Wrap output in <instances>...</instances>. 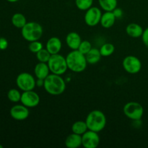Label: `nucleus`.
I'll return each mask as SVG.
<instances>
[{
	"instance_id": "nucleus-1",
	"label": "nucleus",
	"mask_w": 148,
	"mask_h": 148,
	"mask_svg": "<svg viewBox=\"0 0 148 148\" xmlns=\"http://www.w3.org/2000/svg\"><path fill=\"white\" fill-rule=\"evenodd\" d=\"M45 90L52 95H59L63 93L66 89V82L62 75L50 74L44 79Z\"/></svg>"
},
{
	"instance_id": "nucleus-2",
	"label": "nucleus",
	"mask_w": 148,
	"mask_h": 148,
	"mask_svg": "<svg viewBox=\"0 0 148 148\" xmlns=\"http://www.w3.org/2000/svg\"><path fill=\"white\" fill-rule=\"evenodd\" d=\"M68 69L72 72L79 73L85 70L88 65L85 55L78 50H72L66 56Z\"/></svg>"
},
{
	"instance_id": "nucleus-3",
	"label": "nucleus",
	"mask_w": 148,
	"mask_h": 148,
	"mask_svg": "<svg viewBox=\"0 0 148 148\" xmlns=\"http://www.w3.org/2000/svg\"><path fill=\"white\" fill-rule=\"evenodd\" d=\"M89 130L100 132L106 125V117L105 114L99 110H94L90 111L87 116L85 120Z\"/></svg>"
},
{
	"instance_id": "nucleus-4",
	"label": "nucleus",
	"mask_w": 148,
	"mask_h": 148,
	"mask_svg": "<svg viewBox=\"0 0 148 148\" xmlns=\"http://www.w3.org/2000/svg\"><path fill=\"white\" fill-rule=\"evenodd\" d=\"M43 27L36 22H28L21 29L23 38L28 42L38 40L43 35Z\"/></svg>"
},
{
	"instance_id": "nucleus-5",
	"label": "nucleus",
	"mask_w": 148,
	"mask_h": 148,
	"mask_svg": "<svg viewBox=\"0 0 148 148\" xmlns=\"http://www.w3.org/2000/svg\"><path fill=\"white\" fill-rule=\"evenodd\" d=\"M47 64L51 72L55 75H62L68 69L66 57L59 53L52 54Z\"/></svg>"
},
{
	"instance_id": "nucleus-6",
	"label": "nucleus",
	"mask_w": 148,
	"mask_h": 148,
	"mask_svg": "<svg viewBox=\"0 0 148 148\" xmlns=\"http://www.w3.org/2000/svg\"><path fill=\"white\" fill-rule=\"evenodd\" d=\"M123 111L124 115L132 121L140 120L144 114V108L143 106L134 101H131L125 104Z\"/></svg>"
},
{
	"instance_id": "nucleus-7",
	"label": "nucleus",
	"mask_w": 148,
	"mask_h": 148,
	"mask_svg": "<svg viewBox=\"0 0 148 148\" xmlns=\"http://www.w3.org/2000/svg\"><path fill=\"white\" fill-rule=\"evenodd\" d=\"M16 84L18 88L23 91L33 90L36 86V80L34 77L27 72H22L16 78Z\"/></svg>"
},
{
	"instance_id": "nucleus-8",
	"label": "nucleus",
	"mask_w": 148,
	"mask_h": 148,
	"mask_svg": "<svg viewBox=\"0 0 148 148\" xmlns=\"http://www.w3.org/2000/svg\"><path fill=\"white\" fill-rule=\"evenodd\" d=\"M124 70L131 75L137 74L142 69V62L135 56L129 55L126 56L122 62Z\"/></svg>"
},
{
	"instance_id": "nucleus-9",
	"label": "nucleus",
	"mask_w": 148,
	"mask_h": 148,
	"mask_svg": "<svg viewBox=\"0 0 148 148\" xmlns=\"http://www.w3.org/2000/svg\"><path fill=\"white\" fill-rule=\"evenodd\" d=\"M101 16H102V12L99 8L96 7H91L90 8L86 10L84 20L86 25L90 27H94L100 23Z\"/></svg>"
},
{
	"instance_id": "nucleus-10",
	"label": "nucleus",
	"mask_w": 148,
	"mask_h": 148,
	"mask_svg": "<svg viewBox=\"0 0 148 148\" xmlns=\"http://www.w3.org/2000/svg\"><path fill=\"white\" fill-rule=\"evenodd\" d=\"M100 144L98 132L88 130L82 135V146L85 148H96Z\"/></svg>"
},
{
	"instance_id": "nucleus-11",
	"label": "nucleus",
	"mask_w": 148,
	"mask_h": 148,
	"mask_svg": "<svg viewBox=\"0 0 148 148\" xmlns=\"http://www.w3.org/2000/svg\"><path fill=\"white\" fill-rule=\"evenodd\" d=\"M20 102L27 108H34L40 103V96L33 90L23 91L21 95Z\"/></svg>"
},
{
	"instance_id": "nucleus-12",
	"label": "nucleus",
	"mask_w": 148,
	"mask_h": 148,
	"mask_svg": "<svg viewBox=\"0 0 148 148\" xmlns=\"http://www.w3.org/2000/svg\"><path fill=\"white\" fill-rule=\"evenodd\" d=\"M10 116L16 121H24L29 116V110L24 105H15L10 109Z\"/></svg>"
},
{
	"instance_id": "nucleus-13",
	"label": "nucleus",
	"mask_w": 148,
	"mask_h": 148,
	"mask_svg": "<svg viewBox=\"0 0 148 148\" xmlns=\"http://www.w3.org/2000/svg\"><path fill=\"white\" fill-rule=\"evenodd\" d=\"M82 42L81 36L76 32L68 33L66 37V43L68 47L72 50H77Z\"/></svg>"
},
{
	"instance_id": "nucleus-14",
	"label": "nucleus",
	"mask_w": 148,
	"mask_h": 148,
	"mask_svg": "<svg viewBox=\"0 0 148 148\" xmlns=\"http://www.w3.org/2000/svg\"><path fill=\"white\" fill-rule=\"evenodd\" d=\"M62 47V43L60 39L57 37H51L47 40L46 49L51 54H56L60 52Z\"/></svg>"
},
{
	"instance_id": "nucleus-15",
	"label": "nucleus",
	"mask_w": 148,
	"mask_h": 148,
	"mask_svg": "<svg viewBox=\"0 0 148 148\" xmlns=\"http://www.w3.org/2000/svg\"><path fill=\"white\" fill-rule=\"evenodd\" d=\"M49 65L44 62H38L34 68V73L37 79H45L50 74Z\"/></svg>"
},
{
	"instance_id": "nucleus-16",
	"label": "nucleus",
	"mask_w": 148,
	"mask_h": 148,
	"mask_svg": "<svg viewBox=\"0 0 148 148\" xmlns=\"http://www.w3.org/2000/svg\"><path fill=\"white\" fill-rule=\"evenodd\" d=\"M65 145L68 148H78L82 146V135L72 132L66 137Z\"/></svg>"
},
{
	"instance_id": "nucleus-17",
	"label": "nucleus",
	"mask_w": 148,
	"mask_h": 148,
	"mask_svg": "<svg viewBox=\"0 0 148 148\" xmlns=\"http://www.w3.org/2000/svg\"><path fill=\"white\" fill-rule=\"evenodd\" d=\"M143 31L144 30L143 27L137 23H130L126 27L127 34L130 37L134 38L142 37Z\"/></svg>"
},
{
	"instance_id": "nucleus-18",
	"label": "nucleus",
	"mask_w": 148,
	"mask_h": 148,
	"mask_svg": "<svg viewBox=\"0 0 148 148\" xmlns=\"http://www.w3.org/2000/svg\"><path fill=\"white\" fill-rule=\"evenodd\" d=\"M116 19V18L113 12H105L102 14L100 23L103 27L108 29L115 24Z\"/></svg>"
},
{
	"instance_id": "nucleus-19",
	"label": "nucleus",
	"mask_w": 148,
	"mask_h": 148,
	"mask_svg": "<svg viewBox=\"0 0 148 148\" xmlns=\"http://www.w3.org/2000/svg\"><path fill=\"white\" fill-rule=\"evenodd\" d=\"M85 57H86V60L88 62V64H95L98 62H99L102 56H101V53L100 52V49H95V48H92V49L85 55Z\"/></svg>"
},
{
	"instance_id": "nucleus-20",
	"label": "nucleus",
	"mask_w": 148,
	"mask_h": 148,
	"mask_svg": "<svg viewBox=\"0 0 148 148\" xmlns=\"http://www.w3.org/2000/svg\"><path fill=\"white\" fill-rule=\"evenodd\" d=\"M11 22L14 27L19 29H22L27 23V20L24 14L22 13H15L12 17Z\"/></svg>"
},
{
	"instance_id": "nucleus-21",
	"label": "nucleus",
	"mask_w": 148,
	"mask_h": 148,
	"mask_svg": "<svg viewBox=\"0 0 148 148\" xmlns=\"http://www.w3.org/2000/svg\"><path fill=\"white\" fill-rule=\"evenodd\" d=\"M88 130L86 122L83 121H77L72 125V132L75 134L82 135Z\"/></svg>"
},
{
	"instance_id": "nucleus-22",
	"label": "nucleus",
	"mask_w": 148,
	"mask_h": 148,
	"mask_svg": "<svg viewBox=\"0 0 148 148\" xmlns=\"http://www.w3.org/2000/svg\"><path fill=\"white\" fill-rule=\"evenodd\" d=\"M98 2L105 12H112L117 7V0H98Z\"/></svg>"
},
{
	"instance_id": "nucleus-23",
	"label": "nucleus",
	"mask_w": 148,
	"mask_h": 148,
	"mask_svg": "<svg viewBox=\"0 0 148 148\" xmlns=\"http://www.w3.org/2000/svg\"><path fill=\"white\" fill-rule=\"evenodd\" d=\"M115 51V46L110 43H104L100 49V52L101 53V56L104 57H107L114 53Z\"/></svg>"
},
{
	"instance_id": "nucleus-24",
	"label": "nucleus",
	"mask_w": 148,
	"mask_h": 148,
	"mask_svg": "<svg viewBox=\"0 0 148 148\" xmlns=\"http://www.w3.org/2000/svg\"><path fill=\"white\" fill-rule=\"evenodd\" d=\"M93 0H75L76 7L81 11H86L92 7Z\"/></svg>"
},
{
	"instance_id": "nucleus-25",
	"label": "nucleus",
	"mask_w": 148,
	"mask_h": 148,
	"mask_svg": "<svg viewBox=\"0 0 148 148\" xmlns=\"http://www.w3.org/2000/svg\"><path fill=\"white\" fill-rule=\"evenodd\" d=\"M51 56V54L49 53V51L46 49H42L38 53H36V58L39 62L47 63L50 59Z\"/></svg>"
},
{
	"instance_id": "nucleus-26",
	"label": "nucleus",
	"mask_w": 148,
	"mask_h": 148,
	"mask_svg": "<svg viewBox=\"0 0 148 148\" xmlns=\"http://www.w3.org/2000/svg\"><path fill=\"white\" fill-rule=\"evenodd\" d=\"M21 95L22 93H20L18 90L12 88V89H10L7 92V98L11 102L17 103L20 101Z\"/></svg>"
},
{
	"instance_id": "nucleus-27",
	"label": "nucleus",
	"mask_w": 148,
	"mask_h": 148,
	"mask_svg": "<svg viewBox=\"0 0 148 148\" xmlns=\"http://www.w3.org/2000/svg\"><path fill=\"white\" fill-rule=\"evenodd\" d=\"M28 45V49L30 50V52L32 53H36L39 51L41 50L42 49H43V43L41 42L38 40H34V41L29 42Z\"/></svg>"
},
{
	"instance_id": "nucleus-28",
	"label": "nucleus",
	"mask_w": 148,
	"mask_h": 148,
	"mask_svg": "<svg viewBox=\"0 0 148 148\" xmlns=\"http://www.w3.org/2000/svg\"><path fill=\"white\" fill-rule=\"evenodd\" d=\"M92 44L88 40H82L77 50L84 55H86L92 49Z\"/></svg>"
},
{
	"instance_id": "nucleus-29",
	"label": "nucleus",
	"mask_w": 148,
	"mask_h": 148,
	"mask_svg": "<svg viewBox=\"0 0 148 148\" xmlns=\"http://www.w3.org/2000/svg\"><path fill=\"white\" fill-rule=\"evenodd\" d=\"M8 47V41L4 37L0 38V50L4 51Z\"/></svg>"
},
{
	"instance_id": "nucleus-30",
	"label": "nucleus",
	"mask_w": 148,
	"mask_h": 148,
	"mask_svg": "<svg viewBox=\"0 0 148 148\" xmlns=\"http://www.w3.org/2000/svg\"><path fill=\"white\" fill-rule=\"evenodd\" d=\"M142 39H143L145 46L148 49V27L143 31V35H142Z\"/></svg>"
},
{
	"instance_id": "nucleus-31",
	"label": "nucleus",
	"mask_w": 148,
	"mask_h": 148,
	"mask_svg": "<svg viewBox=\"0 0 148 148\" xmlns=\"http://www.w3.org/2000/svg\"><path fill=\"white\" fill-rule=\"evenodd\" d=\"M114 12V15H115L116 18H120L121 17H122L123 15V11L121 10V9L120 8H116L114 11H112Z\"/></svg>"
},
{
	"instance_id": "nucleus-32",
	"label": "nucleus",
	"mask_w": 148,
	"mask_h": 148,
	"mask_svg": "<svg viewBox=\"0 0 148 148\" xmlns=\"http://www.w3.org/2000/svg\"><path fill=\"white\" fill-rule=\"evenodd\" d=\"M43 85H44V79H36V86L43 87Z\"/></svg>"
},
{
	"instance_id": "nucleus-33",
	"label": "nucleus",
	"mask_w": 148,
	"mask_h": 148,
	"mask_svg": "<svg viewBox=\"0 0 148 148\" xmlns=\"http://www.w3.org/2000/svg\"><path fill=\"white\" fill-rule=\"evenodd\" d=\"M7 1H9V2H11V3H14V2H17V1H18L19 0H7Z\"/></svg>"
},
{
	"instance_id": "nucleus-34",
	"label": "nucleus",
	"mask_w": 148,
	"mask_h": 148,
	"mask_svg": "<svg viewBox=\"0 0 148 148\" xmlns=\"http://www.w3.org/2000/svg\"><path fill=\"white\" fill-rule=\"evenodd\" d=\"M0 148H3V145H0Z\"/></svg>"
}]
</instances>
